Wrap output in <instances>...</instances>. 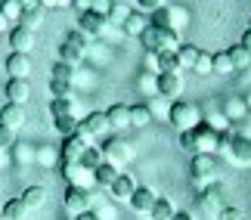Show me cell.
I'll return each mask as SVG.
<instances>
[{"mask_svg":"<svg viewBox=\"0 0 251 220\" xmlns=\"http://www.w3.org/2000/svg\"><path fill=\"white\" fill-rule=\"evenodd\" d=\"M180 149L189 152V155H199V152L214 155V152H220V133L211 127L208 121H201L192 130H183L180 133Z\"/></svg>","mask_w":251,"mask_h":220,"instance_id":"cell-1","label":"cell"},{"mask_svg":"<svg viewBox=\"0 0 251 220\" xmlns=\"http://www.w3.org/2000/svg\"><path fill=\"white\" fill-rule=\"evenodd\" d=\"M217 155H205V152H199V155H192L189 161V177H192V186H199V189H205L211 183H217Z\"/></svg>","mask_w":251,"mask_h":220,"instance_id":"cell-2","label":"cell"},{"mask_svg":"<svg viewBox=\"0 0 251 220\" xmlns=\"http://www.w3.org/2000/svg\"><path fill=\"white\" fill-rule=\"evenodd\" d=\"M140 41L143 47H146V53H161V50H177L180 47V34L174 31V28H158V25H152L140 34Z\"/></svg>","mask_w":251,"mask_h":220,"instance_id":"cell-3","label":"cell"},{"mask_svg":"<svg viewBox=\"0 0 251 220\" xmlns=\"http://www.w3.org/2000/svg\"><path fill=\"white\" fill-rule=\"evenodd\" d=\"M168 121L183 133V130H192L196 124H201V112H199L196 102L174 99V102H171V109H168Z\"/></svg>","mask_w":251,"mask_h":220,"instance_id":"cell-4","label":"cell"},{"mask_svg":"<svg viewBox=\"0 0 251 220\" xmlns=\"http://www.w3.org/2000/svg\"><path fill=\"white\" fill-rule=\"evenodd\" d=\"M62 205H65V211H69V214L75 217V214L93 211V196H90V189H81V186H65Z\"/></svg>","mask_w":251,"mask_h":220,"instance_id":"cell-5","label":"cell"},{"mask_svg":"<svg viewBox=\"0 0 251 220\" xmlns=\"http://www.w3.org/2000/svg\"><path fill=\"white\" fill-rule=\"evenodd\" d=\"M93 140L81 137V133H72V137H62V146H59V161H65V165H75V161L84 158V152L90 149Z\"/></svg>","mask_w":251,"mask_h":220,"instance_id":"cell-6","label":"cell"},{"mask_svg":"<svg viewBox=\"0 0 251 220\" xmlns=\"http://www.w3.org/2000/svg\"><path fill=\"white\" fill-rule=\"evenodd\" d=\"M62 171V177H65V183L69 186H81V189H93L96 186V177H93V168H84L81 161H75V165H59Z\"/></svg>","mask_w":251,"mask_h":220,"instance_id":"cell-7","label":"cell"},{"mask_svg":"<svg viewBox=\"0 0 251 220\" xmlns=\"http://www.w3.org/2000/svg\"><path fill=\"white\" fill-rule=\"evenodd\" d=\"M112 127H109V115L105 112H90V115H84V121H81V127L78 133L87 140H96V137H105Z\"/></svg>","mask_w":251,"mask_h":220,"instance_id":"cell-8","label":"cell"},{"mask_svg":"<svg viewBox=\"0 0 251 220\" xmlns=\"http://www.w3.org/2000/svg\"><path fill=\"white\" fill-rule=\"evenodd\" d=\"M199 208L217 220V214L224 211V196H220V186H217V183H211V186L201 189V196H199Z\"/></svg>","mask_w":251,"mask_h":220,"instance_id":"cell-9","label":"cell"},{"mask_svg":"<svg viewBox=\"0 0 251 220\" xmlns=\"http://www.w3.org/2000/svg\"><path fill=\"white\" fill-rule=\"evenodd\" d=\"M180 93H183V78H180V74L177 72H161L158 74V97L174 102Z\"/></svg>","mask_w":251,"mask_h":220,"instance_id":"cell-10","label":"cell"},{"mask_svg":"<svg viewBox=\"0 0 251 220\" xmlns=\"http://www.w3.org/2000/svg\"><path fill=\"white\" fill-rule=\"evenodd\" d=\"M100 149H102V161H112L115 168H121V165H127V161H130V146H127V143H121V140H109Z\"/></svg>","mask_w":251,"mask_h":220,"instance_id":"cell-11","label":"cell"},{"mask_svg":"<svg viewBox=\"0 0 251 220\" xmlns=\"http://www.w3.org/2000/svg\"><path fill=\"white\" fill-rule=\"evenodd\" d=\"M3 69H6L9 78H25L28 81V74H31V56L28 53H9Z\"/></svg>","mask_w":251,"mask_h":220,"instance_id":"cell-12","label":"cell"},{"mask_svg":"<svg viewBox=\"0 0 251 220\" xmlns=\"http://www.w3.org/2000/svg\"><path fill=\"white\" fill-rule=\"evenodd\" d=\"M6 102H16V106H25L28 99H31V84L25 78H9L6 81Z\"/></svg>","mask_w":251,"mask_h":220,"instance_id":"cell-13","label":"cell"},{"mask_svg":"<svg viewBox=\"0 0 251 220\" xmlns=\"http://www.w3.org/2000/svg\"><path fill=\"white\" fill-rule=\"evenodd\" d=\"M105 22H109V19H102L100 13L87 9V13L78 16V31H84L87 37H96V34H102V31H105Z\"/></svg>","mask_w":251,"mask_h":220,"instance_id":"cell-14","label":"cell"},{"mask_svg":"<svg viewBox=\"0 0 251 220\" xmlns=\"http://www.w3.org/2000/svg\"><path fill=\"white\" fill-rule=\"evenodd\" d=\"M109 193L115 202H130V196L137 193V180H133L130 174H118V180L109 186Z\"/></svg>","mask_w":251,"mask_h":220,"instance_id":"cell-15","label":"cell"},{"mask_svg":"<svg viewBox=\"0 0 251 220\" xmlns=\"http://www.w3.org/2000/svg\"><path fill=\"white\" fill-rule=\"evenodd\" d=\"M9 44H13V53H31L34 50V31L16 25L13 31H9Z\"/></svg>","mask_w":251,"mask_h":220,"instance_id":"cell-16","label":"cell"},{"mask_svg":"<svg viewBox=\"0 0 251 220\" xmlns=\"http://www.w3.org/2000/svg\"><path fill=\"white\" fill-rule=\"evenodd\" d=\"M155 198H158V196L152 193L149 186H137V193L130 196V202H127V205H130L137 214H149V211H152V205H155Z\"/></svg>","mask_w":251,"mask_h":220,"instance_id":"cell-17","label":"cell"},{"mask_svg":"<svg viewBox=\"0 0 251 220\" xmlns=\"http://www.w3.org/2000/svg\"><path fill=\"white\" fill-rule=\"evenodd\" d=\"M109 115V127L112 130H127L130 127V106H124V102H115V106L105 109Z\"/></svg>","mask_w":251,"mask_h":220,"instance_id":"cell-18","label":"cell"},{"mask_svg":"<svg viewBox=\"0 0 251 220\" xmlns=\"http://www.w3.org/2000/svg\"><path fill=\"white\" fill-rule=\"evenodd\" d=\"M0 124H6L9 130H19L25 124V106H16V102H6L0 109Z\"/></svg>","mask_w":251,"mask_h":220,"instance_id":"cell-19","label":"cell"},{"mask_svg":"<svg viewBox=\"0 0 251 220\" xmlns=\"http://www.w3.org/2000/svg\"><path fill=\"white\" fill-rule=\"evenodd\" d=\"M146 28H149V19H146V13H140V9H137V13H130L127 19H124L121 31H124V34H130V37H140L143 31H146Z\"/></svg>","mask_w":251,"mask_h":220,"instance_id":"cell-20","label":"cell"},{"mask_svg":"<svg viewBox=\"0 0 251 220\" xmlns=\"http://www.w3.org/2000/svg\"><path fill=\"white\" fill-rule=\"evenodd\" d=\"M118 174L121 171L112 165V161H102L100 168H93V177H96V186H102V189H109L115 180H118Z\"/></svg>","mask_w":251,"mask_h":220,"instance_id":"cell-21","label":"cell"},{"mask_svg":"<svg viewBox=\"0 0 251 220\" xmlns=\"http://www.w3.org/2000/svg\"><path fill=\"white\" fill-rule=\"evenodd\" d=\"M19 198L25 202L28 211H37V208H41V205L47 202V189H44V186H28V189H25V193L19 196Z\"/></svg>","mask_w":251,"mask_h":220,"instance_id":"cell-22","label":"cell"},{"mask_svg":"<svg viewBox=\"0 0 251 220\" xmlns=\"http://www.w3.org/2000/svg\"><path fill=\"white\" fill-rule=\"evenodd\" d=\"M155 65H158V74L161 72H183L180 69V59H177V50H161V53H155Z\"/></svg>","mask_w":251,"mask_h":220,"instance_id":"cell-23","label":"cell"},{"mask_svg":"<svg viewBox=\"0 0 251 220\" xmlns=\"http://www.w3.org/2000/svg\"><path fill=\"white\" fill-rule=\"evenodd\" d=\"M174 214H177V208L171 205V198H161V196H158L155 205H152V211H149L146 217H149V220H171Z\"/></svg>","mask_w":251,"mask_h":220,"instance_id":"cell-24","label":"cell"},{"mask_svg":"<svg viewBox=\"0 0 251 220\" xmlns=\"http://www.w3.org/2000/svg\"><path fill=\"white\" fill-rule=\"evenodd\" d=\"M0 211H3L6 220H25V217H28V208H25L22 198H6Z\"/></svg>","mask_w":251,"mask_h":220,"instance_id":"cell-25","label":"cell"},{"mask_svg":"<svg viewBox=\"0 0 251 220\" xmlns=\"http://www.w3.org/2000/svg\"><path fill=\"white\" fill-rule=\"evenodd\" d=\"M152 118H155V115H152V109L149 106H130V127H149L152 124Z\"/></svg>","mask_w":251,"mask_h":220,"instance_id":"cell-26","label":"cell"},{"mask_svg":"<svg viewBox=\"0 0 251 220\" xmlns=\"http://www.w3.org/2000/svg\"><path fill=\"white\" fill-rule=\"evenodd\" d=\"M211 72L214 74H233V59H229V53H211Z\"/></svg>","mask_w":251,"mask_h":220,"instance_id":"cell-27","label":"cell"},{"mask_svg":"<svg viewBox=\"0 0 251 220\" xmlns=\"http://www.w3.org/2000/svg\"><path fill=\"white\" fill-rule=\"evenodd\" d=\"M50 115H53V118L75 115V99H72V97H53V99H50Z\"/></svg>","mask_w":251,"mask_h":220,"instance_id":"cell-28","label":"cell"},{"mask_svg":"<svg viewBox=\"0 0 251 220\" xmlns=\"http://www.w3.org/2000/svg\"><path fill=\"white\" fill-rule=\"evenodd\" d=\"M41 22H44V6L25 9V13H22V19H19V25H22V28H28V31H37V28H41Z\"/></svg>","mask_w":251,"mask_h":220,"instance_id":"cell-29","label":"cell"},{"mask_svg":"<svg viewBox=\"0 0 251 220\" xmlns=\"http://www.w3.org/2000/svg\"><path fill=\"white\" fill-rule=\"evenodd\" d=\"M199 47H192V44H180L177 47V59H180V69H192L196 65V59H199Z\"/></svg>","mask_w":251,"mask_h":220,"instance_id":"cell-30","label":"cell"},{"mask_svg":"<svg viewBox=\"0 0 251 220\" xmlns=\"http://www.w3.org/2000/svg\"><path fill=\"white\" fill-rule=\"evenodd\" d=\"M229 59H233V69L236 72H242V69H248V65H251V53L245 50V47L242 44H236V47H229Z\"/></svg>","mask_w":251,"mask_h":220,"instance_id":"cell-31","label":"cell"},{"mask_svg":"<svg viewBox=\"0 0 251 220\" xmlns=\"http://www.w3.org/2000/svg\"><path fill=\"white\" fill-rule=\"evenodd\" d=\"M81 59H84V53H81L75 44H69V41L59 44V62H65V65H78Z\"/></svg>","mask_w":251,"mask_h":220,"instance_id":"cell-32","label":"cell"},{"mask_svg":"<svg viewBox=\"0 0 251 220\" xmlns=\"http://www.w3.org/2000/svg\"><path fill=\"white\" fill-rule=\"evenodd\" d=\"M53 127L62 133V137H72V133H78L81 121L75 118V115H62V118H53Z\"/></svg>","mask_w":251,"mask_h":220,"instance_id":"cell-33","label":"cell"},{"mask_svg":"<svg viewBox=\"0 0 251 220\" xmlns=\"http://www.w3.org/2000/svg\"><path fill=\"white\" fill-rule=\"evenodd\" d=\"M0 13H3L9 22H16L19 25V19H22V13H25V6L19 3V0H3V3H0Z\"/></svg>","mask_w":251,"mask_h":220,"instance_id":"cell-34","label":"cell"},{"mask_svg":"<svg viewBox=\"0 0 251 220\" xmlns=\"http://www.w3.org/2000/svg\"><path fill=\"white\" fill-rule=\"evenodd\" d=\"M137 87H140L143 93H152V97H158V74H155V72H143L140 81H137Z\"/></svg>","mask_w":251,"mask_h":220,"instance_id":"cell-35","label":"cell"},{"mask_svg":"<svg viewBox=\"0 0 251 220\" xmlns=\"http://www.w3.org/2000/svg\"><path fill=\"white\" fill-rule=\"evenodd\" d=\"M245 112H248L245 99H229V102H226V109H224V115H226L229 121H239V118H242Z\"/></svg>","mask_w":251,"mask_h":220,"instance_id":"cell-36","label":"cell"},{"mask_svg":"<svg viewBox=\"0 0 251 220\" xmlns=\"http://www.w3.org/2000/svg\"><path fill=\"white\" fill-rule=\"evenodd\" d=\"M81 165H84V168H100V165H102V149H100V146H90V149L84 152Z\"/></svg>","mask_w":251,"mask_h":220,"instance_id":"cell-37","label":"cell"},{"mask_svg":"<svg viewBox=\"0 0 251 220\" xmlns=\"http://www.w3.org/2000/svg\"><path fill=\"white\" fill-rule=\"evenodd\" d=\"M13 146H16V130L0 124V152H13Z\"/></svg>","mask_w":251,"mask_h":220,"instance_id":"cell-38","label":"cell"},{"mask_svg":"<svg viewBox=\"0 0 251 220\" xmlns=\"http://www.w3.org/2000/svg\"><path fill=\"white\" fill-rule=\"evenodd\" d=\"M152 25H158V28H171V6L165 3L161 9H155V13H152V19H149Z\"/></svg>","mask_w":251,"mask_h":220,"instance_id":"cell-39","label":"cell"},{"mask_svg":"<svg viewBox=\"0 0 251 220\" xmlns=\"http://www.w3.org/2000/svg\"><path fill=\"white\" fill-rule=\"evenodd\" d=\"M53 78H56V81H72V78H75V65H65V62L56 59V65H53Z\"/></svg>","mask_w":251,"mask_h":220,"instance_id":"cell-40","label":"cell"},{"mask_svg":"<svg viewBox=\"0 0 251 220\" xmlns=\"http://www.w3.org/2000/svg\"><path fill=\"white\" fill-rule=\"evenodd\" d=\"M50 97H72V81H56V78H50Z\"/></svg>","mask_w":251,"mask_h":220,"instance_id":"cell-41","label":"cell"},{"mask_svg":"<svg viewBox=\"0 0 251 220\" xmlns=\"http://www.w3.org/2000/svg\"><path fill=\"white\" fill-rule=\"evenodd\" d=\"M192 72H196V74H214V72H211V53L201 50L199 59H196V65H192Z\"/></svg>","mask_w":251,"mask_h":220,"instance_id":"cell-42","label":"cell"},{"mask_svg":"<svg viewBox=\"0 0 251 220\" xmlns=\"http://www.w3.org/2000/svg\"><path fill=\"white\" fill-rule=\"evenodd\" d=\"M65 41H69V44H75L81 53H87V41H90V37H87L84 31H78V28H75V31H69V37H65Z\"/></svg>","mask_w":251,"mask_h":220,"instance_id":"cell-43","label":"cell"},{"mask_svg":"<svg viewBox=\"0 0 251 220\" xmlns=\"http://www.w3.org/2000/svg\"><path fill=\"white\" fill-rule=\"evenodd\" d=\"M93 13H100L102 19H109L112 16V9H115V0H93Z\"/></svg>","mask_w":251,"mask_h":220,"instance_id":"cell-44","label":"cell"},{"mask_svg":"<svg viewBox=\"0 0 251 220\" xmlns=\"http://www.w3.org/2000/svg\"><path fill=\"white\" fill-rule=\"evenodd\" d=\"M137 6H140V13H155V9L165 6V0H137Z\"/></svg>","mask_w":251,"mask_h":220,"instance_id":"cell-45","label":"cell"},{"mask_svg":"<svg viewBox=\"0 0 251 220\" xmlns=\"http://www.w3.org/2000/svg\"><path fill=\"white\" fill-rule=\"evenodd\" d=\"M217 220H245V214L239 211V208H224V211L217 214Z\"/></svg>","mask_w":251,"mask_h":220,"instance_id":"cell-46","label":"cell"},{"mask_svg":"<svg viewBox=\"0 0 251 220\" xmlns=\"http://www.w3.org/2000/svg\"><path fill=\"white\" fill-rule=\"evenodd\" d=\"M37 6H44V9H62V6H72V0H37Z\"/></svg>","mask_w":251,"mask_h":220,"instance_id":"cell-47","label":"cell"},{"mask_svg":"<svg viewBox=\"0 0 251 220\" xmlns=\"http://www.w3.org/2000/svg\"><path fill=\"white\" fill-rule=\"evenodd\" d=\"M13 149H16V155H19V161H31V158H34V152L28 149V146H13Z\"/></svg>","mask_w":251,"mask_h":220,"instance_id":"cell-48","label":"cell"},{"mask_svg":"<svg viewBox=\"0 0 251 220\" xmlns=\"http://www.w3.org/2000/svg\"><path fill=\"white\" fill-rule=\"evenodd\" d=\"M127 16H130V13H127V9H124V6H115L109 19H118V25H124V19H127Z\"/></svg>","mask_w":251,"mask_h":220,"instance_id":"cell-49","label":"cell"},{"mask_svg":"<svg viewBox=\"0 0 251 220\" xmlns=\"http://www.w3.org/2000/svg\"><path fill=\"white\" fill-rule=\"evenodd\" d=\"M72 6L78 9V13H87V9L93 6V0H72Z\"/></svg>","mask_w":251,"mask_h":220,"instance_id":"cell-50","label":"cell"},{"mask_svg":"<svg viewBox=\"0 0 251 220\" xmlns=\"http://www.w3.org/2000/svg\"><path fill=\"white\" fill-rule=\"evenodd\" d=\"M75 220H102L96 211H84V214H75Z\"/></svg>","mask_w":251,"mask_h":220,"instance_id":"cell-51","label":"cell"},{"mask_svg":"<svg viewBox=\"0 0 251 220\" xmlns=\"http://www.w3.org/2000/svg\"><path fill=\"white\" fill-rule=\"evenodd\" d=\"M242 47H245V50H248V53H251V28H248V31H245V34H242Z\"/></svg>","mask_w":251,"mask_h":220,"instance_id":"cell-52","label":"cell"},{"mask_svg":"<svg viewBox=\"0 0 251 220\" xmlns=\"http://www.w3.org/2000/svg\"><path fill=\"white\" fill-rule=\"evenodd\" d=\"M3 31H9V19L0 13V34H3Z\"/></svg>","mask_w":251,"mask_h":220,"instance_id":"cell-53","label":"cell"},{"mask_svg":"<svg viewBox=\"0 0 251 220\" xmlns=\"http://www.w3.org/2000/svg\"><path fill=\"white\" fill-rule=\"evenodd\" d=\"M171 220H192V214H186V211H177V214H174Z\"/></svg>","mask_w":251,"mask_h":220,"instance_id":"cell-54","label":"cell"},{"mask_svg":"<svg viewBox=\"0 0 251 220\" xmlns=\"http://www.w3.org/2000/svg\"><path fill=\"white\" fill-rule=\"evenodd\" d=\"M19 3H22L25 9H34V6H37V0H19Z\"/></svg>","mask_w":251,"mask_h":220,"instance_id":"cell-55","label":"cell"},{"mask_svg":"<svg viewBox=\"0 0 251 220\" xmlns=\"http://www.w3.org/2000/svg\"><path fill=\"white\" fill-rule=\"evenodd\" d=\"M245 106H248V109H251V93H248V97H245Z\"/></svg>","mask_w":251,"mask_h":220,"instance_id":"cell-56","label":"cell"},{"mask_svg":"<svg viewBox=\"0 0 251 220\" xmlns=\"http://www.w3.org/2000/svg\"><path fill=\"white\" fill-rule=\"evenodd\" d=\"M0 220H6V217H3V211H0Z\"/></svg>","mask_w":251,"mask_h":220,"instance_id":"cell-57","label":"cell"},{"mask_svg":"<svg viewBox=\"0 0 251 220\" xmlns=\"http://www.w3.org/2000/svg\"><path fill=\"white\" fill-rule=\"evenodd\" d=\"M248 28H251V25H248Z\"/></svg>","mask_w":251,"mask_h":220,"instance_id":"cell-58","label":"cell"}]
</instances>
